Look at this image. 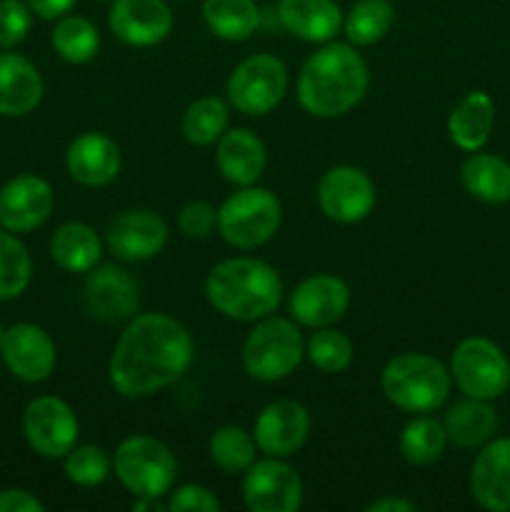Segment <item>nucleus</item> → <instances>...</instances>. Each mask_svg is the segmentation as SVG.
Wrapping results in <instances>:
<instances>
[{
    "label": "nucleus",
    "mask_w": 510,
    "mask_h": 512,
    "mask_svg": "<svg viewBox=\"0 0 510 512\" xmlns=\"http://www.w3.org/2000/svg\"><path fill=\"white\" fill-rule=\"evenodd\" d=\"M350 308V288L335 275L305 278L290 295V313L305 328H330Z\"/></svg>",
    "instance_id": "obj_17"
},
{
    "label": "nucleus",
    "mask_w": 510,
    "mask_h": 512,
    "mask_svg": "<svg viewBox=\"0 0 510 512\" xmlns=\"http://www.w3.org/2000/svg\"><path fill=\"white\" fill-rule=\"evenodd\" d=\"M83 298L88 313L103 323L130 320L140 303L135 280L125 270L113 268V265H103L85 278Z\"/></svg>",
    "instance_id": "obj_18"
},
{
    "label": "nucleus",
    "mask_w": 510,
    "mask_h": 512,
    "mask_svg": "<svg viewBox=\"0 0 510 512\" xmlns=\"http://www.w3.org/2000/svg\"><path fill=\"white\" fill-rule=\"evenodd\" d=\"M3 335H5V328H3V325H0V343H3Z\"/></svg>",
    "instance_id": "obj_45"
},
{
    "label": "nucleus",
    "mask_w": 510,
    "mask_h": 512,
    "mask_svg": "<svg viewBox=\"0 0 510 512\" xmlns=\"http://www.w3.org/2000/svg\"><path fill=\"white\" fill-rule=\"evenodd\" d=\"M278 18L290 35L308 43H328L343 25L335 0H280Z\"/></svg>",
    "instance_id": "obj_24"
},
{
    "label": "nucleus",
    "mask_w": 510,
    "mask_h": 512,
    "mask_svg": "<svg viewBox=\"0 0 510 512\" xmlns=\"http://www.w3.org/2000/svg\"><path fill=\"white\" fill-rule=\"evenodd\" d=\"M305 355L320 373H343L353 363V343L333 328H318L305 345Z\"/></svg>",
    "instance_id": "obj_36"
},
{
    "label": "nucleus",
    "mask_w": 510,
    "mask_h": 512,
    "mask_svg": "<svg viewBox=\"0 0 510 512\" xmlns=\"http://www.w3.org/2000/svg\"><path fill=\"white\" fill-rule=\"evenodd\" d=\"M53 188L38 175H15L0 188V225L10 233H30L50 218Z\"/></svg>",
    "instance_id": "obj_14"
},
{
    "label": "nucleus",
    "mask_w": 510,
    "mask_h": 512,
    "mask_svg": "<svg viewBox=\"0 0 510 512\" xmlns=\"http://www.w3.org/2000/svg\"><path fill=\"white\" fill-rule=\"evenodd\" d=\"M448 438H445L443 423L435 418H415L400 433V453L410 465H433L440 460Z\"/></svg>",
    "instance_id": "obj_32"
},
{
    "label": "nucleus",
    "mask_w": 510,
    "mask_h": 512,
    "mask_svg": "<svg viewBox=\"0 0 510 512\" xmlns=\"http://www.w3.org/2000/svg\"><path fill=\"white\" fill-rule=\"evenodd\" d=\"M310 435V415L295 400H275L255 418V445L270 458H290Z\"/></svg>",
    "instance_id": "obj_15"
},
{
    "label": "nucleus",
    "mask_w": 510,
    "mask_h": 512,
    "mask_svg": "<svg viewBox=\"0 0 510 512\" xmlns=\"http://www.w3.org/2000/svg\"><path fill=\"white\" fill-rule=\"evenodd\" d=\"M43 100V78L23 55L0 53V115L20 118Z\"/></svg>",
    "instance_id": "obj_22"
},
{
    "label": "nucleus",
    "mask_w": 510,
    "mask_h": 512,
    "mask_svg": "<svg viewBox=\"0 0 510 512\" xmlns=\"http://www.w3.org/2000/svg\"><path fill=\"white\" fill-rule=\"evenodd\" d=\"M108 25L123 43L148 48L168 38L173 30V13L165 0H113Z\"/></svg>",
    "instance_id": "obj_16"
},
{
    "label": "nucleus",
    "mask_w": 510,
    "mask_h": 512,
    "mask_svg": "<svg viewBox=\"0 0 510 512\" xmlns=\"http://www.w3.org/2000/svg\"><path fill=\"white\" fill-rule=\"evenodd\" d=\"M450 370L425 353L395 355L383 368V393L405 413H433L448 400Z\"/></svg>",
    "instance_id": "obj_4"
},
{
    "label": "nucleus",
    "mask_w": 510,
    "mask_h": 512,
    "mask_svg": "<svg viewBox=\"0 0 510 512\" xmlns=\"http://www.w3.org/2000/svg\"><path fill=\"white\" fill-rule=\"evenodd\" d=\"M65 165L75 183L88 188H103L120 173V150L108 135L83 133L68 145Z\"/></svg>",
    "instance_id": "obj_21"
},
{
    "label": "nucleus",
    "mask_w": 510,
    "mask_h": 512,
    "mask_svg": "<svg viewBox=\"0 0 510 512\" xmlns=\"http://www.w3.org/2000/svg\"><path fill=\"white\" fill-rule=\"evenodd\" d=\"M33 28V10L25 0H0V45L13 48L23 43Z\"/></svg>",
    "instance_id": "obj_38"
},
{
    "label": "nucleus",
    "mask_w": 510,
    "mask_h": 512,
    "mask_svg": "<svg viewBox=\"0 0 510 512\" xmlns=\"http://www.w3.org/2000/svg\"><path fill=\"white\" fill-rule=\"evenodd\" d=\"M203 18L210 33L240 43L258 30L260 10L255 0H203Z\"/></svg>",
    "instance_id": "obj_29"
},
{
    "label": "nucleus",
    "mask_w": 510,
    "mask_h": 512,
    "mask_svg": "<svg viewBox=\"0 0 510 512\" xmlns=\"http://www.w3.org/2000/svg\"><path fill=\"white\" fill-rule=\"evenodd\" d=\"M55 53L65 60V63H88L95 58L100 48V35L95 25L88 18L80 15H63L55 23L53 35H50Z\"/></svg>",
    "instance_id": "obj_30"
},
{
    "label": "nucleus",
    "mask_w": 510,
    "mask_h": 512,
    "mask_svg": "<svg viewBox=\"0 0 510 512\" xmlns=\"http://www.w3.org/2000/svg\"><path fill=\"white\" fill-rule=\"evenodd\" d=\"M470 493L485 510L510 512V438L485 445L470 470Z\"/></svg>",
    "instance_id": "obj_20"
},
{
    "label": "nucleus",
    "mask_w": 510,
    "mask_h": 512,
    "mask_svg": "<svg viewBox=\"0 0 510 512\" xmlns=\"http://www.w3.org/2000/svg\"><path fill=\"white\" fill-rule=\"evenodd\" d=\"M110 3H113V0H110Z\"/></svg>",
    "instance_id": "obj_46"
},
{
    "label": "nucleus",
    "mask_w": 510,
    "mask_h": 512,
    "mask_svg": "<svg viewBox=\"0 0 510 512\" xmlns=\"http://www.w3.org/2000/svg\"><path fill=\"white\" fill-rule=\"evenodd\" d=\"M45 505L28 490L10 488L0 493V512H43Z\"/></svg>",
    "instance_id": "obj_41"
},
{
    "label": "nucleus",
    "mask_w": 510,
    "mask_h": 512,
    "mask_svg": "<svg viewBox=\"0 0 510 512\" xmlns=\"http://www.w3.org/2000/svg\"><path fill=\"white\" fill-rule=\"evenodd\" d=\"M215 163L228 183L245 188L253 185L265 170V145L255 133L245 128L225 130L218 140Z\"/></svg>",
    "instance_id": "obj_23"
},
{
    "label": "nucleus",
    "mask_w": 510,
    "mask_h": 512,
    "mask_svg": "<svg viewBox=\"0 0 510 512\" xmlns=\"http://www.w3.org/2000/svg\"><path fill=\"white\" fill-rule=\"evenodd\" d=\"M365 510L368 512H415L418 510V505L403 498H380L375 500V503H370Z\"/></svg>",
    "instance_id": "obj_43"
},
{
    "label": "nucleus",
    "mask_w": 510,
    "mask_h": 512,
    "mask_svg": "<svg viewBox=\"0 0 510 512\" xmlns=\"http://www.w3.org/2000/svg\"><path fill=\"white\" fill-rule=\"evenodd\" d=\"M320 210L335 223H360L375 205V185L368 173L353 165H335L320 178Z\"/></svg>",
    "instance_id": "obj_12"
},
{
    "label": "nucleus",
    "mask_w": 510,
    "mask_h": 512,
    "mask_svg": "<svg viewBox=\"0 0 510 512\" xmlns=\"http://www.w3.org/2000/svg\"><path fill=\"white\" fill-rule=\"evenodd\" d=\"M103 253L98 233L85 223H65L50 238V255L68 273H90Z\"/></svg>",
    "instance_id": "obj_27"
},
{
    "label": "nucleus",
    "mask_w": 510,
    "mask_h": 512,
    "mask_svg": "<svg viewBox=\"0 0 510 512\" xmlns=\"http://www.w3.org/2000/svg\"><path fill=\"white\" fill-rule=\"evenodd\" d=\"M23 435L30 448L43 458H65L80 435L78 418L65 400L40 395L30 400L23 413Z\"/></svg>",
    "instance_id": "obj_10"
},
{
    "label": "nucleus",
    "mask_w": 510,
    "mask_h": 512,
    "mask_svg": "<svg viewBox=\"0 0 510 512\" xmlns=\"http://www.w3.org/2000/svg\"><path fill=\"white\" fill-rule=\"evenodd\" d=\"M443 428L445 438L455 448H480L493 438L498 428V415L490 408L488 400L468 398L463 403H455L445 413Z\"/></svg>",
    "instance_id": "obj_26"
},
{
    "label": "nucleus",
    "mask_w": 510,
    "mask_h": 512,
    "mask_svg": "<svg viewBox=\"0 0 510 512\" xmlns=\"http://www.w3.org/2000/svg\"><path fill=\"white\" fill-rule=\"evenodd\" d=\"M0 355L10 373L23 383H43L55 370V343L43 328L18 323L5 330Z\"/></svg>",
    "instance_id": "obj_13"
},
{
    "label": "nucleus",
    "mask_w": 510,
    "mask_h": 512,
    "mask_svg": "<svg viewBox=\"0 0 510 512\" xmlns=\"http://www.w3.org/2000/svg\"><path fill=\"white\" fill-rule=\"evenodd\" d=\"M230 110L220 98H200L183 115V135L193 145H213L228 130Z\"/></svg>",
    "instance_id": "obj_33"
},
{
    "label": "nucleus",
    "mask_w": 510,
    "mask_h": 512,
    "mask_svg": "<svg viewBox=\"0 0 510 512\" xmlns=\"http://www.w3.org/2000/svg\"><path fill=\"white\" fill-rule=\"evenodd\" d=\"M393 20L390 0H358L345 18V35L355 45H373L390 33Z\"/></svg>",
    "instance_id": "obj_31"
},
{
    "label": "nucleus",
    "mask_w": 510,
    "mask_h": 512,
    "mask_svg": "<svg viewBox=\"0 0 510 512\" xmlns=\"http://www.w3.org/2000/svg\"><path fill=\"white\" fill-rule=\"evenodd\" d=\"M178 225L188 238H208L218 228V210L205 200H193L180 208Z\"/></svg>",
    "instance_id": "obj_40"
},
{
    "label": "nucleus",
    "mask_w": 510,
    "mask_h": 512,
    "mask_svg": "<svg viewBox=\"0 0 510 512\" xmlns=\"http://www.w3.org/2000/svg\"><path fill=\"white\" fill-rule=\"evenodd\" d=\"M255 448L258 445H255L253 435L235 425H225V428L215 430L210 438V460L223 473H245L255 463Z\"/></svg>",
    "instance_id": "obj_34"
},
{
    "label": "nucleus",
    "mask_w": 510,
    "mask_h": 512,
    "mask_svg": "<svg viewBox=\"0 0 510 512\" xmlns=\"http://www.w3.org/2000/svg\"><path fill=\"white\" fill-rule=\"evenodd\" d=\"M288 90V70L275 55H253L228 78V100L243 115H268Z\"/></svg>",
    "instance_id": "obj_9"
},
{
    "label": "nucleus",
    "mask_w": 510,
    "mask_h": 512,
    "mask_svg": "<svg viewBox=\"0 0 510 512\" xmlns=\"http://www.w3.org/2000/svg\"><path fill=\"white\" fill-rule=\"evenodd\" d=\"M495 123L493 98L483 90H473L453 108L448 118V135L465 153H478L488 143Z\"/></svg>",
    "instance_id": "obj_25"
},
{
    "label": "nucleus",
    "mask_w": 510,
    "mask_h": 512,
    "mask_svg": "<svg viewBox=\"0 0 510 512\" xmlns=\"http://www.w3.org/2000/svg\"><path fill=\"white\" fill-rule=\"evenodd\" d=\"M450 378L475 400H495L510 388V363L503 350L488 338H465L450 358Z\"/></svg>",
    "instance_id": "obj_8"
},
{
    "label": "nucleus",
    "mask_w": 510,
    "mask_h": 512,
    "mask_svg": "<svg viewBox=\"0 0 510 512\" xmlns=\"http://www.w3.org/2000/svg\"><path fill=\"white\" fill-rule=\"evenodd\" d=\"M33 263L13 233H0V300H13L28 288Z\"/></svg>",
    "instance_id": "obj_35"
},
{
    "label": "nucleus",
    "mask_w": 510,
    "mask_h": 512,
    "mask_svg": "<svg viewBox=\"0 0 510 512\" xmlns=\"http://www.w3.org/2000/svg\"><path fill=\"white\" fill-rule=\"evenodd\" d=\"M280 218V200L270 190L245 185L218 208V233L233 248H260L278 233Z\"/></svg>",
    "instance_id": "obj_7"
},
{
    "label": "nucleus",
    "mask_w": 510,
    "mask_h": 512,
    "mask_svg": "<svg viewBox=\"0 0 510 512\" xmlns=\"http://www.w3.org/2000/svg\"><path fill=\"white\" fill-rule=\"evenodd\" d=\"M243 500L253 512H295L303 505V480L295 468L268 455L245 470Z\"/></svg>",
    "instance_id": "obj_11"
},
{
    "label": "nucleus",
    "mask_w": 510,
    "mask_h": 512,
    "mask_svg": "<svg viewBox=\"0 0 510 512\" xmlns=\"http://www.w3.org/2000/svg\"><path fill=\"white\" fill-rule=\"evenodd\" d=\"M305 343L295 323L285 318H260L243 345V368L260 383H275L295 373Z\"/></svg>",
    "instance_id": "obj_5"
},
{
    "label": "nucleus",
    "mask_w": 510,
    "mask_h": 512,
    "mask_svg": "<svg viewBox=\"0 0 510 512\" xmlns=\"http://www.w3.org/2000/svg\"><path fill=\"white\" fill-rule=\"evenodd\" d=\"M223 505L203 485H183L178 490H170L165 500V510L170 512H218Z\"/></svg>",
    "instance_id": "obj_39"
},
{
    "label": "nucleus",
    "mask_w": 510,
    "mask_h": 512,
    "mask_svg": "<svg viewBox=\"0 0 510 512\" xmlns=\"http://www.w3.org/2000/svg\"><path fill=\"white\" fill-rule=\"evenodd\" d=\"M133 510L140 512V510H165V505L158 503V498H138L133 503Z\"/></svg>",
    "instance_id": "obj_44"
},
{
    "label": "nucleus",
    "mask_w": 510,
    "mask_h": 512,
    "mask_svg": "<svg viewBox=\"0 0 510 512\" xmlns=\"http://www.w3.org/2000/svg\"><path fill=\"white\" fill-rule=\"evenodd\" d=\"M208 303L230 320L268 318L283 298L278 273L255 258H230L215 265L205 280Z\"/></svg>",
    "instance_id": "obj_3"
},
{
    "label": "nucleus",
    "mask_w": 510,
    "mask_h": 512,
    "mask_svg": "<svg viewBox=\"0 0 510 512\" xmlns=\"http://www.w3.org/2000/svg\"><path fill=\"white\" fill-rule=\"evenodd\" d=\"M28 8L33 10L38 18L43 20H58L63 15L70 13V8L75 5V0H25Z\"/></svg>",
    "instance_id": "obj_42"
},
{
    "label": "nucleus",
    "mask_w": 510,
    "mask_h": 512,
    "mask_svg": "<svg viewBox=\"0 0 510 512\" xmlns=\"http://www.w3.org/2000/svg\"><path fill=\"white\" fill-rule=\"evenodd\" d=\"M368 80L363 55L345 43H330L305 60L298 100L315 118H338L363 100Z\"/></svg>",
    "instance_id": "obj_2"
},
{
    "label": "nucleus",
    "mask_w": 510,
    "mask_h": 512,
    "mask_svg": "<svg viewBox=\"0 0 510 512\" xmlns=\"http://www.w3.org/2000/svg\"><path fill=\"white\" fill-rule=\"evenodd\" d=\"M463 188L483 203L500 205L510 200V163L488 153H473L460 168Z\"/></svg>",
    "instance_id": "obj_28"
},
{
    "label": "nucleus",
    "mask_w": 510,
    "mask_h": 512,
    "mask_svg": "<svg viewBox=\"0 0 510 512\" xmlns=\"http://www.w3.org/2000/svg\"><path fill=\"white\" fill-rule=\"evenodd\" d=\"M110 470H113V460L98 445H80L65 455V475L70 483L80 485V488H95V485L105 483Z\"/></svg>",
    "instance_id": "obj_37"
},
{
    "label": "nucleus",
    "mask_w": 510,
    "mask_h": 512,
    "mask_svg": "<svg viewBox=\"0 0 510 512\" xmlns=\"http://www.w3.org/2000/svg\"><path fill=\"white\" fill-rule=\"evenodd\" d=\"M105 240L118 258L138 263V260L153 258L165 248L168 225L153 210H125L110 223Z\"/></svg>",
    "instance_id": "obj_19"
},
{
    "label": "nucleus",
    "mask_w": 510,
    "mask_h": 512,
    "mask_svg": "<svg viewBox=\"0 0 510 512\" xmlns=\"http://www.w3.org/2000/svg\"><path fill=\"white\" fill-rule=\"evenodd\" d=\"M113 470L135 498H163L173 490L178 463L165 443L150 435H133L115 450Z\"/></svg>",
    "instance_id": "obj_6"
},
{
    "label": "nucleus",
    "mask_w": 510,
    "mask_h": 512,
    "mask_svg": "<svg viewBox=\"0 0 510 512\" xmlns=\"http://www.w3.org/2000/svg\"><path fill=\"white\" fill-rule=\"evenodd\" d=\"M193 358L195 343L183 323L165 313L135 315L115 345L108 378L123 398H150L183 378Z\"/></svg>",
    "instance_id": "obj_1"
}]
</instances>
